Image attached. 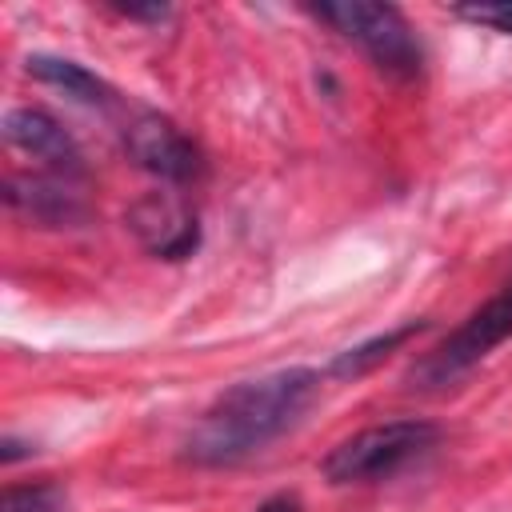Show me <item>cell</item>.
Instances as JSON below:
<instances>
[{
    "label": "cell",
    "mask_w": 512,
    "mask_h": 512,
    "mask_svg": "<svg viewBox=\"0 0 512 512\" xmlns=\"http://www.w3.org/2000/svg\"><path fill=\"white\" fill-rule=\"evenodd\" d=\"M124 224L148 256L168 264H180L200 248V212L192 208V200L180 196V188H156L136 196L124 212Z\"/></svg>",
    "instance_id": "6"
},
{
    "label": "cell",
    "mask_w": 512,
    "mask_h": 512,
    "mask_svg": "<svg viewBox=\"0 0 512 512\" xmlns=\"http://www.w3.org/2000/svg\"><path fill=\"white\" fill-rule=\"evenodd\" d=\"M108 12H116V16H124V20H148V24H160V20H168L172 16V8H164V4H108Z\"/></svg>",
    "instance_id": "13"
},
{
    "label": "cell",
    "mask_w": 512,
    "mask_h": 512,
    "mask_svg": "<svg viewBox=\"0 0 512 512\" xmlns=\"http://www.w3.org/2000/svg\"><path fill=\"white\" fill-rule=\"evenodd\" d=\"M312 20L328 24L340 40L356 44L376 72H384L396 84H412L424 76L428 52L416 28L404 20L400 8L392 4H372V0H332V4H308L304 8Z\"/></svg>",
    "instance_id": "2"
},
{
    "label": "cell",
    "mask_w": 512,
    "mask_h": 512,
    "mask_svg": "<svg viewBox=\"0 0 512 512\" xmlns=\"http://www.w3.org/2000/svg\"><path fill=\"white\" fill-rule=\"evenodd\" d=\"M324 376L316 368H276L224 388L180 440V460L204 472L240 468L276 444L320 396Z\"/></svg>",
    "instance_id": "1"
},
{
    "label": "cell",
    "mask_w": 512,
    "mask_h": 512,
    "mask_svg": "<svg viewBox=\"0 0 512 512\" xmlns=\"http://www.w3.org/2000/svg\"><path fill=\"white\" fill-rule=\"evenodd\" d=\"M24 72L32 76V80H40V84H52V88H60L64 96H72V100H80V104H88V108H124V96L108 84V80H100L92 68H84V64H76V60H68V56H48V52H36V56H28L24 60Z\"/></svg>",
    "instance_id": "9"
},
{
    "label": "cell",
    "mask_w": 512,
    "mask_h": 512,
    "mask_svg": "<svg viewBox=\"0 0 512 512\" xmlns=\"http://www.w3.org/2000/svg\"><path fill=\"white\" fill-rule=\"evenodd\" d=\"M120 140L136 168L156 176L164 188H188L200 184L208 172V160L200 144L164 112L156 108H124L120 116Z\"/></svg>",
    "instance_id": "5"
},
{
    "label": "cell",
    "mask_w": 512,
    "mask_h": 512,
    "mask_svg": "<svg viewBox=\"0 0 512 512\" xmlns=\"http://www.w3.org/2000/svg\"><path fill=\"white\" fill-rule=\"evenodd\" d=\"M452 16H456V20H468V24H480V28H492V32H500V36H512V0L456 4Z\"/></svg>",
    "instance_id": "12"
},
{
    "label": "cell",
    "mask_w": 512,
    "mask_h": 512,
    "mask_svg": "<svg viewBox=\"0 0 512 512\" xmlns=\"http://www.w3.org/2000/svg\"><path fill=\"white\" fill-rule=\"evenodd\" d=\"M504 340H512V280L500 284L480 308H472L436 348H428L412 368V388H448L468 376L484 356H492Z\"/></svg>",
    "instance_id": "4"
},
{
    "label": "cell",
    "mask_w": 512,
    "mask_h": 512,
    "mask_svg": "<svg viewBox=\"0 0 512 512\" xmlns=\"http://www.w3.org/2000/svg\"><path fill=\"white\" fill-rule=\"evenodd\" d=\"M0 512H72L68 492L60 480H28V484H8L0 496Z\"/></svg>",
    "instance_id": "11"
},
{
    "label": "cell",
    "mask_w": 512,
    "mask_h": 512,
    "mask_svg": "<svg viewBox=\"0 0 512 512\" xmlns=\"http://www.w3.org/2000/svg\"><path fill=\"white\" fill-rule=\"evenodd\" d=\"M28 456H36V444H32V440H20V436H12V432L0 440V460H4L8 468H12L16 460H28Z\"/></svg>",
    "instance_id": "14"
},
{
    "label": "cell",
    "mask_w": 512,
    "mask_h": 512,
    "mask_svg": "<svg viewBox=\"0 0 512 512\" xmlns=\"http://www.w3.org/2000/svg\"><path fill=\"white\" fill-rule=\"evenodd\" d=\"M424 328H428L424 320H408V324H400V328H392V332H384V336H372V340H364V344L340 352V356L328 364V372H332V376H360V372H368L376 360H384L392 348H400L408 336H416V332H424Z\"/></svg>",
    "instance_id": "10"
},
{
    "label": "cell",
    "mask_w": 512,
    "mask_h": 512,
    "mask_svg": "<svg viewBox=\"0 0 512 512\" xmlns=\"http://www.w3.org/2000/svg\"><path fill=\"white\" fill-rule=\"evenodd\" d=\"M256 512H304V504H300L296 492H276L264 504H256Z\"/></svg>",
    "instance_id": "15"
},
{
    "label": "cell",
    "mask_w": 512,
    "mask_h": 512,
    "mask_svg": "<svg viewBox=\"0 0 512 512\" xmlns=\"http://www.w3.org/2000/svg\"><path fill=\"white\" fill-rule=\"evenodd\" d=\"M440 444V424L420 420V416H396L384 424H368L340 440L324 460L320 476L332 488H352V484H380L400 476L408 464L424 460Z\"/></svg>",
    "instance_id": "3"
},
{
    "label": "cell",
    "mask_w": 512,
    "mask_h": 512,
    "mask_svg": "<svg viewBox=\"0 0 512 512\" xmlns=\"http://www.w3.org/2000/svg\"><path fill=\"white\" fill-rule=\"evenodd\" d=\"M4 204L40 228H84L92 220V200L84 192V180H64L48 172H32V176L8 172Z\"/></svg>",
    "instance_id": "8"
},
{
    "label": "cell",
    "mask_w": 512,
    "mask_h": 512,
    "mask_svg": "<svg viewBox=\"0 0 512 512\" xmlns=\"http://www.w3.org/2000/svg\"><path fill=\"white\" fill-rule=\"evenodd\" d=\"M4 140L20 156H28L40 172L64 176V180H88V160L80 140L48 112L36 104H16L4 116Z\"/></svg>",
    "instance_id": "7"
}]
</instances>
